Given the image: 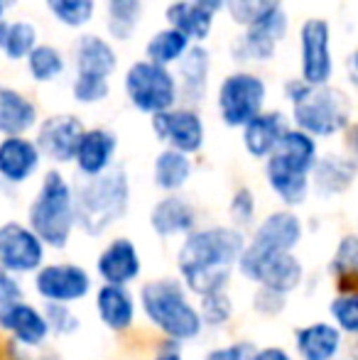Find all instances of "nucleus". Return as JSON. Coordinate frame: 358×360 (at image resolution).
<instances>
[{
    "instance_id": "nucleus-29",
    "label": "nucleus",
    "mask_w": 358,
    "mask_h": 360,
    "mask_svg": "<svg viewBox=\"0 0 358 360\" xmlns=\"http://www.w3.org/2000/svg\"><path fill=\"white\" fill-rule=\"evenodd\" d=\"M96 311L106 328L128 331L135 323V297L128 287L101 285L96 292Z\"/></svg>"
},
{
    "instance_id": "nucleus-33",
    "label": "nucleus",
    "mask_w": 358,
    "mask_h": 360,
    "mask_svg": "<svg viewBox=\"0 0 358 360\" xmlns=\"http://www.w3.org/2000/svg\"><path fill=\"white\" fill-rule=\"evenodd\" d=\"M189 47H191V42L184 34H179L177 30L165 25V27L155 30L148 42H145L143 59H148V62H153V64H160V67L172 69V67H177L179 59L189 52Z\"/></svg>"
},
{
    "instance_id": "nucleus-46",
    "label": "nucleus",
    "mask_w": 358,
    "mask_h": 360,
    "mask_svg": "<svg viewBox=\"0 0 358 360\" xmlns=\"http://www.w3.org/2000/svg\"><path fill=\"white\" fill-rule=\"evenodd\" d=\"M346 79L358 91V44L354 47V52L349 54V59H346Z\"/></svg>"
},
{
    "instance_id": "nucleus-50",
    "label": "nucleus",
    "mask_w": 358,
    "mask_h": 360,
    "mask_svg": "<svg viewBox=\"0 0 358 360\" xmlns=\"http://www.w3.org/2000/svg\"><path fill=\"white\" fill-rule=\"evenodd\" d=\"M10 8H13V3H10V0H0V20L8 18V10Z\"/></svg>"
},
{
    "instance_id": "nucleus-51",
    "label": "nucleus",
    "mask_w": 358,
    "mask_h": 360,
    "mask_svg": "<svg viewBox=\"0 0 358 360\" xmlns=\"http://www.w3.org/2000/svg\"><path fill=\"white\" fill-rule=\"evenodd\" d=\"M10 3H13V5H15V3H18V0H10Z\"/></svg>"
},
{
    "instance_id": "nucleus-30",
    "label": "nucleus",
    "mask_w": 358,
    "mask_h": 360,
    "mask_svg": "<svg viewBox=\"0 0 358 360\" xmlns=\"http://www.w3.org/2000/svg\"><path fill=\"white\" fill-rule=\"evenodd\" d=\"M191 174H194V160L189 155H181L177 150H162L155 155L153 160V181L160 191L165 194H177L189 184Z\"/></svg>"
},
{
    "instance_id": "nucleus-17",
    "label": "nucleus",
    "mask_w": 358,
    "mask_h": 360,
    "mask_svg": "<svg viewBox=\"0 0 358 360\" xmlns=\"http://www.w3.org/2000/svg\"><path fill=\"white\" fill-rule=\"evenodd\" d=\"M179 89V103L196 108L209 96L211 84V52L204 44H191L189 52L172 69Z\"/></svg>"
},
{
    "instance_id": "nucleus-47",
    "label": "nucleus",
    "mask_w": 358,
    "mask_h": 360,
    "mask_svg": "<svg viewBox=\"0 0 358 360\" xmlns=\"http://www.w3.org/2000/svg\"><path fill=\"white\" fill-rule=\"evenodd\" d=\"M349 150H351V157H354L356 165H358V120H354L349 128Z\"/></svg>"
},
{
    "instance_id": "nucleus-41",
    "label": "nucleus",
    "mask_w": 358,
    "mask_h": 360,
    "mask_svg": "<svg viewBox=\"0 0 358 360\" xmlns=\"http://www.w3.org/2000/svg\"><path fill=\"white\" fill-rule=\"evenodd\" d=\"M44 319H47L49 333H57V336H72L79 328V316L67 304H44Z\"/></svg>"
},
{
    "instance_id": "nucleus-35",
    "label": "nucleus",
    "mask_w": 358,
    "mask_h": 360,
    "mask_svg": "<svg viewBox=\"0 0 358 360\" xmlns=\"http://www.w3.org/2000/svg\"><path fill=\"white\" fill-rule=\"evenodd\" d=\"M44 8L62 27L84 30L89 22H94L98 0H44Z\"/></svg>"
},
{
    "instance_id": "nucleus-38",
    "label": "nucleus",
    "mask_w": 358,
    "mask_h": 360,
    "mask_svg": "<svg viewBox=\"0 0 358 360\" xmlns=\"http://www.w3.org/2000/svg\"><path fill=\"white\" fill-rule=\"evenodd\" d=\"M199 316L201 323L209 328H221L231 321L234 316V302L226 292L219 294H209V297H201L199 299Z\"/></svg>"
},
{
    "instance_id": "nucleus-1",
    "label": "nucleus",
    "mask_w": 358,
    "mask_h": 360,
    "mask_svg": "<svg viewBox=\"0 0 358 360\" xmlns=\"http://www.w3.org/2000/svg\"><path fill=\"white\" fill-rule=\"evenodd\" d=\"M245 243L243 231L234 226L196 228L177 250L179 282L199 299L226 292Z\"/></svg>"
},
{
    "instance_id": "nucleus-19",
    "label": "nucleus",
    "mask_w": 358,
    "mask_h": 360,
    "mask_svg": "<svg viewBox=\"0 0 358 360\" xmlns=\"http://www.w3.org/2000/svg\"><path fill=\"white\" fill-rule=\"evenodd\" d=\"M290 128V115L277 108H265L248 125L241 128V143H243V150L248 152V157L265 162L280 147L282 138Z\"/></svg>"
},
{
    "instance_id": "nucleus-49",
    "label": "nucleus",
    "mask_w": 358,
    "mask_h": 360,
    "mask_svg": "<svg viewBox=\"0 0 358 360\" xmlns=\"http://www.w3.org/2000/svg\"><path fill=\"white\" fill-rule=\"evenodd\" d=\"M194 3L201 5V8H206L209 13L219 15L221 10H226V3H229V0H194Z\"/></svg>"
},
{
    "instance_id": "nucleus-31",
    "label": "nucleus",
    "mask_w": 358,
    "mask_h": 360,
    "mask_svg": "<svg viewBox=\"0 0 358 360\" xmlns=\"http://www.w3.org/2000/svg\"><path fill=\"white\" fill-rule=\"evenodd\" d=\"M143 0H106V37L110 42H130L143 22Z\"/></svg>"
},
{
    "instance_id": "nucleus-12",
    "label": "nucleus",
    "mask_w": 358,
    "mask_h": 360,
    "mask_svg": "<svg viewBox=\"0 0 358 360\" xmlns=\"http://www.w3.org/2000/svg\"><path fill=\"white\" fill-rule=\"evenodd\" d=\"M287 32H290V15L285 8H280L236 34L231 42V59L241 64V69H245V64H268L287 39Z\"/></svg>"
},
{
    "instance_id": "nucleus-25",
    "label": "nucleus",
    "mask_w": 358,
    "mask_h": 360,
    "mask_svg": "<svg viewBox=\"0 0 358 360\" xmlns=\"http://www.w3.org/2000/svg\"><path fill=\"white\" fill-rule=\"evenodd\" d=\"M39 108L25 91L0 84V135L20 138L37 128Z\"/></svg>"
},
{
    "instance_id": "nucleus-45",
    "label": "nucleus",
    "mask_w": 358,
    "mask_h": 360,
    "mask_svg": "<svg viewBox=\"0 0 358 360\" xmlns=\"http://www.w3.org/2000/svg\"><path fill=\"white\" fill-rule=\"evenodd\" d=\"M253 360H295L285 348H277V346H268V348H258L255 351Z\"/></svg>"
},
{
    "instance_id": "nucleus-7",
    "label": "nucleus",
    "mask_w": 358,
    "mask_h": 360,
    "mask_svg": "<svg viewBox=\"0 0 358 360\" xmlns=\"http://www.w3.org/2000/svg\"><path fill=\"white\" fill-rule=\"evenodd\" d=\"M72 98L79 105H98L110 96V79L118 72V52L103 34L84 32L72 49Z\"/></svg>"
},
{
    "instance_id": "nucleus-39",
    "label": "nucleus",
    "mask_w": 358,
    "mask_h": 360,
    "mask_svg": "<svg viewBox=\"0 0 358 360\" xmlns=\"http://www.w3.org/2000/svg\"><path fill=\"white\" fill-rule=\"evenodd\" d=\"M329 314L341 333L358 336V292H344L331 299Z\"/></svg>"
},
{
    "instance_id": "nucleus-14",
    "label": "nucleus",
    "mask_w": 358,
    "mask_h": 360,
    "mask_svg": "<svg viewBox=\"0 0 358 360\" xmlns=\"http://www.w3.org/2000/svg\"><path fill=\"white\" fill-rule=\"evenodd\" d=\"M44 265V243L20 221L0 223V270L10 275L37 272Z\"/></svg>"
},
{
    "instance_id": "nucleus-21",
    "label": "nucleus",
    "mask_w": 358,
    "mask_h": 360,
    "mask_svg": "<svg viewBox=\"0 0 358 360\" xmlns=\"http://www.w3.org/2000/svg\"><path fill=\"white\" fill-rule=\"evenodd\" d=\"M356 179L358 165L354 157L344 152H324L312 169V191H317L321 199H334L346 194L356 184Z\"/></svg>"
},
{
    "instance_id": "nucleus-42",
    "label": "nucleus",
    "mask_w": 358,
    "mask_h": 360,
    "mask_svg": "<svg viewBox=\"0 0 358 360\" xmlns=\"http://www.w3.org/2000/svg\"><path fill=\"white\" fill-rule=\"evenodd\" d=\"M255 351H258V348L250 341H236V343H229V346L214 348L204 360H253Z\"/></svg>"
},
{
    "instance_id": "nucleus-37",
    "label": "nucleus",
    "mask_w": 358,
    "mask_h": 360,
    "mask_svg": "<svg viewBox=\"0 0 358 360\" xmlns=\"http://www.w3.org/2000/svg\"><path fill=\"white\" fill-rule=\"evenodd\" d=\"M329 272L336 280L358 277V236H344L336 243V250L329 260Z\"/></svg>"
},
{
    "instance_id": "nucleus-27",
    "label": "nucleus",
    "mask_w": 358,
    "mask_h": 360,
    "mask_svg": "<svg viewBox=\"0 0 358 360\" xmlns=\"http://www.w3.org/2000/svg\"><path fill=\"white\" fill-rule=\"evenodd\" d=\"M165 22L184 34L191 44H204L214 32L216 15L196 5L194 0H170L165 8Z\"/></svg>"
},
{
    "instance_id": "nucleus-22",
    "label": "nucleus",
    "mask_w": 358,
    "mask_h": 360,
    "mask_svg": "<svg viewBox=\"0 0 358 360\" xmlns=\"http://www.w3.org/2000/svg\"><path fill=\"white\" fill-rule=\"evenodd\" d=\"M305 226L302 218L290 209L272 211L255 226L250 236V245L263 248V250H277V252H295V248L302 243Z\"/></svg>"
},
{
    "instance_id": "nucleus-48",
    "label": "nucleus",
    "mask_w": 358,
    "mask_h": 360,
    "mask_svg": "<svg viewBox=\"0 0 358 360\" xmlns=\"http://www.w3.org/2000/svg\"><path fill=\"white\" fill-rule=\"evenodd\" d=\"M153 360H184L179 356V351H177V343H170V346H165L162 351L158 353Z\"/></svg>"
},
{
    "instance_id": "nucleus-9",
    "label": "nucleus",
    "mask_w": 358,
    "mask_h": 360,
    "mask_svg": "<svg viewBox=\"0 0 358 360\" xmlns=\"http://www.w3.org/2000/svg\"><path fill=\"white\" fill-rule=\"evenodd\" d=\"M123 94L140 115L155 118L158 113L179 105V89L174 72L148 59H135L123 74Z\"/></svg>"
},
{
    "instance_id": "nucleus-26",
    "label": "nucleus",
    "mask_w": 358,
    "mask_h": 360,
    "mask_svg": "<svg viewBox=\"0 0 358 360\" xmlns=\"http://www.w3.org/2000/svg\"><path fill=\"white\" fill-rule=\"evenodd\" d=\"M196 221H199V216H196L194 204L179 194H165L150 209V228L160 238H186L196 231Z\"/></svg>"
},
{
    "instance_id": "nucleus-6",
    "label": "nucleus",
    "mask_w": 358,
    "mask_h": 360,
    "mask_svg": "<svg viewBox=\"0 0 358 360\" xmlns=\"http://www.w3.org/2000/svg\"><path fill=\"white\" fill-rule=\"evenodd\" d=\"M290 123L317 143L331 140L351 128L354 105L349 94L339 86H307L305 94L290 103Z\"/></svg>"
},
{
    "instance_id": "nucleus-20",
    "label": "nucleus",
    "mask_w": 358,
    "mask_h": 360,
    "mask_svg": "<svg viewBox=\"0 0 358 360\" xmlns=\"http://www.w3.org/2000/svg\"><path fill=\"white\" fill-rule=\"evenodd\" d=\"M140 270H143L140 252L130 238H113L96 260V272L103 285L128 287L140 277Z\"/></svg>"
},
{
    "instance_id": "nucleus-15",
    "label": "nucleus",
    "mask_w": 358,
    "mask_h": 360,
    "mask_svg": "<svg viewBox=\"0 0 358 360\" xmlns=\"http://www.w3.org/2000/svg\"><path fill=\"white\" fill-rule=\"evenodd\" d=\"M87 130L84 120L74 113H52L37 123L34 145L54 165H74L77 147Z\"/></svg>"
},
{
    "instance_id": "nucleus-18",
    "label": "nucleus",
    "mask_w": 358,
    "mask_h": 360,
    "mask_svg": "<svg viewBox=\"0 0 358 360\" xmlns=\"http://www.w3.org/2000/svg\"><path fill=\"white\" fill-rule=\"evenodd\" d=\"M115 152H118V135L113 130L103 128V125L87 128L82 135V143L77 147V157H74V167H77L79 176L94 179V176L113 169Z\"/></svg>"
},
{
    "instance_id": "nucleus-16",
    "label": "nucleus",
    "mask_w": 358,
    "mask_h": 360,
    "mask_svg": "<svg viewBox=\"0 0 358 360\" xmlns=\"http://www.w3.org/2000/svg\"><path fill=\"white\" fill-rule=\"evenodd\" d=\"M34 292L44 304H74L91 292V275L74 262H52L34 272Z\"/></svg>"
},
{
    "instance_id": "nucleus-5",
    "label": "nucleus",
    "mask_w": 358,
    "mask_h": 360,
    "mask_svg": "<svg viewBox=\"0 0 358 360\" xmlns=\"http://www.w3.org/2000/svg\"><path fill=\"white\" fill-rule=\"evenodd\" d=\"M140 304L148 321L158 328L170 343H186L199 338L201 316L199 309L189 302V292L177 277H158L145 282L140 289Z\"/></svg>"
},
{
    "instance_id": "nucleus-24",
    "label": "nucleus",
    "mask_w": 358,
    "mask_h": 360,
    "mask_svg": "<svg viewBox=\"0 0 358 360\" xmlns=\"http://www.w3.org/2000/svg\"><path fill=\"white\" fill-rule=\"evenodd\" d=\"M0 328L13 336V341L23 348H39L49 336V326L44 311L27 302L10 304L0 309Z\"/></svg>"
},
{
    "instance_id": "nucleus-10",
    "label": "nucleus",
    "mask_w": 358,
    "mask_h": 360,
    "mask_svg": "<svg viewBox=\"0 0 358 360\" xmlns=\"http://www.w3.org/2000/svg\"><path fill=\"white\" fill-rule=\"evenodd\" d=\"M238 270L245 280L255 282L260 289H270L277 294H290L305 280V267L295 252L263 250L245 243L238 257Z\"/></svg>"
},
{
    "instance_id": "nucleus-44",
    "label": "nucleus",
    "mask_w": 358,
    "mask_h": 360,
    "mask_svg": "<svg viewBox=\"0 0 358 360\" xmlns=\"http://www.w3.org/2000/svg\"><path fill=\"white\" fill-rule=\"evenodd\" d=\"M25 302V289L20 285V280L10 272L0 270V309L10 307V304Z\"/></svg>"
},
{
    "instance_id": "nucleus-3",
    "label": "nucleus",
    "mask_w": 358,
    "mask_h": 360,
    "mask_svg": "<svg viewBox=\"0 0 358 360\" xmlns=\"http://www.w3.org/2000/svg\"><path fill=\"white\" fill-rule=\"evenodd\" d=\"M77 228L87 236H103L108 228L128 216L130 176L123 167H113L94 179H82L74 186Z\"/></svg>"
},
{
    "instance_id": "nucleus-52",
    "label": "nucleus",
    "mask_w": 358,
    "mask_h": 360,
    "mask_svg": "<svg viewBox=\"0 0 358 360\" xmlns=\"http://www.w3.org/2000/svg\"><path fill=\"white\" fill-rule=\"evenodd\" d=\"M356 358H358V356H356Z\"/></svg>"
},
{
    "instance_id": "nucleus-40",
    "label": "nucleus",
    "mask_w": 358,
    "mask_h": 360,
    "mask_svg": "<svg viewBox=\"0 0 358 360\" xmlns=\"http://www.w3.org/2000/svg\"><path fill=\"white\" fill-rule=\"evenodd\" d=\"M255 209H258V204H255L253 189L250 186H238L229 204V218L234 223V228H238V231L248 228L255 221Z\"/></svg>"
},
{
    "instance_id": "nucleus-8",
    "label": "nucleus",
    "mask_w": 358,
    "mask_h": 360,
    "mask_svg": "<svg viewBox=\"0 0 358 360\" xmlns=\"http://www.w3.org/2000/svg\"><path fill=\"white\" fill-rule=\"evenodd\" d=\"M216 115L231 130H241L268 105V81L253 69H234L219 81Z\"/></svg>"
},
{
    "instance_id": "nucleus-28",
    "label": "nucleus",
    "mask_w": 358,
    "mask_h": 360,
    "mask_svg": "<svg viewBox=\"0 0 358 360\" xmlns=\"http://www.w3.org/2000/svg\"><path fill=\"white\" fill-rule=\"evenodd\" d=\"M300 360H336L341 353V331L329 321H314L295 331Z\"/></svg>"
},
{
    "instance_id": "nucleus-34",
    "label": "nucleus",
    "mask_w": 358,
    "mask_h": 360,
    "mask_svg": "<svg viewBox=\"0 0 358 360\" xmlns=\"http://www.w3.org/2000/svg\"><path fill=\"white\" fill-rule=\"evenodd\" d=\"M25 67H27V76L34 84H54L67 72V57L54 44L39 42L25 59Z\"/></svg>"
},
{
    "instance_id": "nucleus-36",
    "label": "nucleus",
    "mask_w": 358,
    "mask_h": 360,
    "mask_svg": "<svg viewBox=\"0 0 358 360\" xmlns=\"http://www.w3.org/2000/svg\"><path fill=\"white\" fill-rule=\"evenodd\" d=\"M280 8H285V0H229L226 15L231 18V22L243 30Z\"/></svg>"
},
{
    "instance_id": "nucleus-32",
    "label": "nucleus",
    "mask_w": 358,
    "mask_h": 360,
    "mask_svg": "<svg viewBox=\"0 0 358 360\" xmlns=\"http://www.w3.org/2000/svg\"><path fill=\"white\" fill-rule=\"evenodd\" d=\"M39 44V30L30 20H0V52L8 62H25Z\"/></svg>"
},
{
    "instance_id": "nucleus-2",
    "label": "nucleus",
    "mask_w": 358,
    "mask_h": 360,
    "mask_svg": "<svg viewBox=\"0 0 358 360\" xmlns=\"http://www.w3.org/2000/svg\"><path fill=\"white\" fill-rule=\"evenodd\" d=\"M317 160H319V143L297 128L287 130L280 147L265 160V181L285 209L292 211L307 204Z\"/></svg>"
},
{
    "instance_id": "nucleus-13",
    "label": "nucleus",
    "mask_w": 358,
    "mask_h": 360,
    "mask_svg": "<svg viewBox=\"0 0 358 360\" xmlns=\"http://www.w3.org/2000/svg\"><path fill=\"white\" fill-rule=\"evenodd\" d=\"M155 138L167 150H177L181 155H199L206 145V123L201 113L191 105H174V108L150 118Z\"/></svg>"
},
{
    "instance_id": "nucleus-23",
    "label": "nucleus",
    "mask_w": 358,
    "mask_h": 360,
    "mask_svg": "<svg viewBox=\"0 0 358 360\" xmlns=\"http://www.w3.org/2000/svg\"><path fill=\"white\" fill-rule=\"evenodd\" d=\"M42 152L37 150L32 138H0V179L10 186H20L30 181L39 172Z\"/></svg>"
},
{
    "instance_id": "nucleus-11",
    "label": "nucleus",
    "mask_w": 358,
    "mask_h": 360,
    "mask_svg": "<svg viewBox=\"0 0 358 360\" xmlns=\"http://www.w3.org/2000/svg\"><path fill=\"white\" fill-rule=\"evenodd\" d=\"M300 79L309 86H326L334 79V49H331V22L326 18H307L297 30Z\"/></svg>"
},
{
    "instance_id": "nucleus-43",
    "label": "nucleus",
    "mask_w": 358,
    "mask_h": 360,
    "mask_svg": "<svg viewBox=\"0 0 358 360\" xmlns=\"http://www.w3.org/2000/svg\"><path fill=\"white\" fill-rule=\"evenodd\" d=\"M253 307H255V311L263 314V316H277L280 311H285L287 297L285 294L270 292V289H258L253 299Z\"/></svg>"
},
{
    "instance_id": "nucleus-4",
    "label": "nucleus",
    "mask_w": 358,
    "mask_h": 360,
    "mask_svg": "<svg viewBox=\"0 0 358 360\" xmlns=\"http://www.w3.org/2000/svg\"><path fill=\"white\" fill-rule=\"evenodd\" d=\"M27 226L44 243V248L62 250L69 245L77 228V209H74V184L64 176V172H44L37 194L27 206Z\"/></svg>"
}]
</instances>
